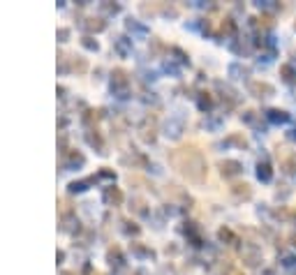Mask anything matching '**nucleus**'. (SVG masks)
Returning <instances> with one entry per match:
<instances>
[{
	"instance_id": "obj_1",
	"label": "nucleus",
	"mask_w": 296,
	"mask_h": 275,
	"mask_svg": "<svg viewBox=\"0 0 296 275\" xmlns=\"http://www.w3.org/2000/svg\"><path fill=\"white\" fill-rule=\"evenodd\" d=\"M171 162L183 176H187L194 183H201L206 178V162L197 148H178L171 155Z\"/></svg>"
}]
</instances>
